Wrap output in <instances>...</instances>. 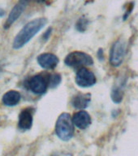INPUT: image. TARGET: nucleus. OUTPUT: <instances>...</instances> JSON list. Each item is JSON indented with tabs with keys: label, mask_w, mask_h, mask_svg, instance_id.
I'll list each match as a JSON object with an SVG mask.
<instances>
[{
	"label": "nucleus",
	"mask_w": 138,
	"mask_h": 156,
	"mask_svg": "<svg viewBox=\"0 0 138 156\" xmlns=\"http://www.w3.org/2000/svg\"><path fill=\"white\" fill-rule=\"evenodd\" d=\"M91 101L90 94H78L73 98V106L76 109H85Z\"/></svg>",
	"instance_id": "obj_12"
},
{
	"label": "nucleus",
	"mask_w": 138,
	"mask_h": 156,
	"mask_svg": "<svg viewBox=\"0 0 138 156\" xmlns=\"http://www.w3.org/2000/svg\"><path fill=\"white\" fill-rule=\"evenodd\" d=\"M51 31H52V29L51 28H50V29H48V30L44 34V35L42 36V37H43L44 40H47V39L49 38V37L51 36Z\"/></svg>",
	"instance_id": "obj_16"
},
{
	"label": "nucleus",
	"mask_w": 138,
	"mask_h": 156,
	"mask_svg": "<svg viewBox=\"0 0 138 156\" xmlns=\"http://www.w3.org/2000/svg\"><path fill=\"white\" fill-rule=\"evenodd\" d=\"M29 3V0H19V2L15 5L12 8V12H10L9 16L7 17V21L5 22L3 28L7 29L12 26L14 22H16L21 16L22 13L26 8L27 5Z\"/></svg>",
	"instance_id": "obj_7"
},
{
	"label": "nucleus",
	"mask_w": 138,
	"mask_h": 156,
	"mask_svg": "<svg viewBox=\"0 0 138 156\" xmlns=\"http://www.w3.org/2000/svg\"><path fill=\"white\" fill-rule=\"evenodd\" d=\"M61 82V76L59 74H53L49 75L48 83L51 88L57 87Z\"/></svg>",
	"instance_id": "obj_14"
},
{
	"label": "nucleus",
	"mask_w": 138,
	"mask_h": 156,
	"mask_svg": "<svg viewBox=\"0 0 138 156\" xmlns=\"http://www.w3.org/2000/svg\"><path fill=\"white\" fill-rule=\"evenodd\" d=\"M88 25V20L85 19H80L76 23V29L80 32H84Z\"/></svg>",
	"instance_id": "obj_15"
},
{
	"label": "nucleus",
	"mask_w": 138,
	"mask_h": 156,
	"mask_svg": "<svg viewBox=\"0 0 138 156\" xmlns=\"http://www.w3.org/2000/svg\"><path fill=\"white\" fill-rule=\"evenodd\" d=\"M64 63L68 67L73 68H84L94 64V59L90 55L82 51H73L68 54L64 59Z\"/></svg>",
	"instance_id": "obj_3"
},
{
	"label": "nucleus",
	"mask_w": 138,
	"mask_h": 156,
	"mask_svg": "<svg viewBox=\"0 0 138 156\" xmlns=\"http://www.w3.org/2000/svg\"><path fill=\"white\" fill-rule=\"evenodd\" d=\"M33 112L30 109H24L19 115L18 126L22 130H29L33 125Z\"/></svg>",
	"instance_id": "obj_10"
},
{
	"label": "nucleus",
	"mask_w": 138,
	"mask_h": 156,
	"mask_svg": "<svg viewBox=\"0 0 138 156\" xmlns=\"http://www.w3.org/2000/svg\"><path fill=\"white\" fill-rule=\"evenodd\" d=\"M37 63L45 69H54L58 63V58L52 53H43L37 56Z\"/></svg>",
	"instance_id": "obj_8"
},
{
	"label": "nucleus",
	"mask_w": 138,
	"mask_h": 156,
	"mask_svg": "<svg viewBox=\"0 0 138 156\" xmlns=\"http://www.w3.org/2000/svg\"><path fill=\"white\" fill-rule=\"evenodd\" d=\"M111 99L115 103H119L122 102L124 98V92L120 88H114L111 91Z\"/></svg>",
	"instance_id": "obj_13"
},
{
	"label": "nucleus",
	"mask_w": 138,
	"mask_h": 156,
	"mask_svg": "<svg viewBox=\"0 0 138 156\" xmlns=\"http://www.w3.org/2000/svg\"><path fill=\"white\" fill-rule=\"evenodd\" d=\"M76 82L80 87H90L96 83V76L91 71L84 67L80 68L76 73Z\"/></svg>",
	"instance_id": "obj_6"
},
{
	"label": "nucleus",
	"mask_w": 138,
	"mask_h": 156,
	"mask_svg": "<svg viewBox=\"0 0 138 156\" xmlns=\"http://www.w3.org/2000/svg\"><path fill=\"white\" fill-rule=\"evenodd\" d=\"M46 23L47 20L46 18H37L27 23L15 37L12 45L13 48L17 50L25 46L40 30L43 29Z\"/></svg>",
	"instance_id": "obj_1"
},
{
	"label": "nucleus",
	"mask_w": 138,
	"mask_h": 156,
	"mask_svg": "<svg viewBox=\"0 0 138 156\" xmlns=\"http://www.w3.org/2000/svg\"><path fill=\"white\" fill-rule=\"evenodd\" d=\"M4 15H5V11L2 9V8L0 7V17L4 16Z\"/></svg>",
	"instance_id": "obj_17"
},
{
	"label": "nucleus",
	"mask_w": 138,
	"mask_h": 156,
	"mask_svg": "<svg viewBox=\"0 0 138 156\" xmlns=\"http://www.w3.org/2000/svg\"><path fill=\"white\" fill-rule=\"evenodd\" d=\"M73 117L70 114L63 112L58 116L55 124V133L58 138L63 141H69L74 134Z\"/></svg>",
	"instance_id": "obj_2"
},
{
	"label": "nucleus",
	"mask_w": 138,
	"mask_h": 156,
	"mask_svg": "<svg viewBox=\"0 0 138 156\" xmlns=\"http://www.w3.org/2000/svg\"><path fill=\"white\" fill-rule=\"evenodd\" d=\"M48 85V78H46L42 75L34 76L26 82L27 88L36 94H42L46 93Z\"/></svg>",
	"instance_id": "obj_5"
},
{
	"label": "nucleus",
	"mask_w": 138,
	"mask_h": 156,
	"mask_svg": "<svg viewBox=\"0 0 138 156\" xmlns=\"http://www.w3.org/2000/svg\"><path fill=\"white\" fill-rule=\"evenodd\" d=\"M20 98H21V95L18 91L10 90L2 96V102L5 106L13 107L19 103Z\"/></svg>",
	"instance_id": "obj_11"
},
{
	"label": "nucleus",
	"mask_w": 138,
	"mask_h": 156,
	"mask_svg": "<svg viewBox=\"0 0 138 156\" xmlns=\"http://www.w3.org/2000/svg\"><path fill=\"white\" fill-rule=\"evenodd\" d=\"M126 42L124 39H118L112 45L110 51V63L117 68L121 65L126 53Z\"/></svg>",
	"instance_id": "obj_4"
},
{
	"label": "nucleus",
	"mask_w": 138,
	"mask_h": 156,
	"mask_svg": "<svg viewBox=\"0 0 138 156\" xmlns=\"http://www.w3.org/2000/svg\"><path fill=\"white\" fill-rule=\"evenodd\" d=\"M73 121L78 129H85L91 124V117L87 112L79 111L73 115Z\"/></svg>",
	"instance_id": "obj_9"
},
{
	"label": "nucleus",
	"mask_w": 138,
	"mask_h": 156,
	"mask_svg": "<svg viewBox=\"0 0 138 156\" xmlns=\"http://www.w3.org/2000/svg\"><path fill=\"white\" fill-rule=\"evenodd\" d=\"M35 1H37V2H44V1H46V0H35Z\"/></svg>",
	"instance_id": "obj_18"
},
{
	"label": "nucleus",
	"mask_w": 138,
	"mask_h": 156,
	"mask_svg": "<svg viewBox=\"0 0 138 156\" xmlns=\"http://www.w3.org/2000/svg\"><path fill=\"white\" fill-rule=\"evenodd\" d=\"M0 73H1V66H0Z\"/></svg>",
	"instance_id": "obj_19"
}]
</instances>
